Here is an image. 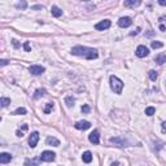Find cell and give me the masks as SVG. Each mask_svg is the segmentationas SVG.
Segmentation results:
<instances>
[{
    "instance_id": "cell-30",
    "label": "cell",
    "mask_w": 166,
    "mask_h": 166,
    "mask_svg": "<svg viewBox=\"0 0 166 166\" xmlns=\"http://www.w3.org/2000/svg\"><path fill=\"white\" fill-rule=\"evenodd\" d=\"M161 130H162V132H166V121L162 122V125H161Z\"/></svg>"
},
{
    "instance_id": "cell-6",
    "label": "cell",
    "mask_w": 166,
    "mask_h": 166,
    "mask_svg": "<svg viewBox=\"0 0 166 166\" xmlns=\"http://www.w3.org/2000/svg\"><path fill=\"white\" fill-rule=\"evenodd\" d=\"M38 141H39V132L38 131L31 132V135L29 136V145H30L31 148H35Z\"/></svg>"
},
{
    "instance_id": "cell-2",
    "label": "cell",
    "mask_w": 166,
    "mask_h": 166,
    "mask_svg": "<svg viewBox=\"0 0 166 166\" xmlns=\"http://www.w3.org/2000/svg\"><path fill=\"white\" fill-rule=\"evenodd\" d=\"M110 88L114 91V93H122V90H123V82L115 75L110 77Z\"/></svg>"
},
{
    "instance_id": "cell-4",
    "label": "cell",
    "mask_w": 166,
    "mask_h": 166,
    "mask_svg": "<svg viewBox=\"0 0 166 166\" xmlns=\"http://www.w3.org/2000/svg\"><path fill=\"white\" fill-rule=\"evenodd\" d=\"M55 158H56V153H53L52 151H44L40 155V160L44 162H52Z\"/></svg>"
},
{
    "instance_id": "cell-9",
    "label": "cell",
    "mask_w": 166,
    "mask_h": 166,
    "mask_svg": "<svg viewBox=\"0 0 166 166\" xmlns=\"http://www.w3.org/2000/svg\"><path fill=\"white\" fill-rule=\"evenodd\" d=\"M88 140H90L92 144H99V143H100V135H99L97 130H93L90 135H88Z\"/></svg>"
},
{
    "instance_id": "cell-3",
    "label": "cell",
    "mask_w": 166,
    "mask_h": 166,
    "mask_svg": "<svg viewBox=\"0 0 166 166\" xmlns=\"http://www.w3.org/2000/svg\"><path fill=\"white\" fill-rule=\"evenodd\" d=\"M110 144H114L115 147H127L130 145V143L123 138V136H117V138H110L109 139Z\"/></svg>"
},
{
    "instance_id": "cell-16",
    "label": "cell",
    "mask_w": 166,
    "mask_h": 166,
    "mask_svg": "<svg viewBox=\"0 0 166 166\" xmlns=\"http://www.w3.org/2000/svg\"><path fill=\"white\" fill-rule=\"evenodd\" d=\"M51 13H52V16H53V17H57V18L62 16V11L59 8V7H56V5H53L51 8Z\"/></svg>"
},
{
    "instance_id": "cell-13",
    "label": "cell",
    "mask_w": 166,
    "mask_h": 166,
    "mask_svg": "<svg viewBox=\"0 0 166 166\" xmlns=\"http://www.w3.org/2000/svg\"><path fill=\"white\" fill-rule=\"evenodd\" d=\"M40 162H42L40 157H37V158H33V160H26L25 166H39Z\"/></svg>"
},
{
    "instance_id": "cell-20",
    "label": "cell",
    "mask_w": 166,
    "mask_h": 166,
    "mask_svg": "<svg viewBox=\"0 0 166 166\" xmlns=\"http://www.w3.org/2000/svg\"><path fill=\"white\" fill-rule=\"evenodd\" d=\"M151 45H152L153 49H157V48H162L163 47V43L160 42V40H153V42L151 43Z\"/></svg>"
},
{
    "instance_id": "cell-29",
    "label": "cell",
    "mask_w": 166,
    "mask_h": 166,
    "mask_svg": "<svg viewBox=\"0 0 166 166\" xmlns=\"http://www.w3.org/2000/svg\"><path fill=\"white\" fill-rule=\"evenodd\" d=\"M23 48H25V51H30V44H29V42H25Z\"/></svg>"
},
{
    "instance_id": "cell-10",
    "label": "cell",
    "mask_w": 166,
    "mask_h": 166,
    "mask_svg": "<svg viewBox=\"0 0 166 166\" xmlns=\"http://www.w3.org/2000/svg\"><path fill=\"white\" fill-rule=\"evenodd\" d=\"M132 25V20L130 17H121L118 20V26L119 27H129Z\"/></svg>"
},
{
    "instance_id": "cell-24",
    "label": "cell",
    "mask_w": 166,
    "mask_h": 166,
    "mask_svg": "<svg viewBox=\"0 0 166 166\" xmlns=\"http://www.w3.org/2000/svg\"><path fill=\"white\" fill-rule=\"evenodd\" d=\"M52 109H53V103H48V104L45 105V108H44V113H45V114H48V113H51Z\"/></svg>"
},
{
    "instance_id": "cell-26",
    "label": "cell",
    "mask_w": 166,
    "mask_h": 166,
    "mask_svg": "<svg viewBox=\"0 0 166 166\" xmlns=\"http://www.w3.org/2000/svg\"><path fill=\"white\" fill-rule=\"evenodd\" d=\"M26 112H27V110H26L25 108H17V109L14 110L13 114H21V115H23V114H26Z\"/></svg>"
},
{
    "instance_id": "cell-25",
    "label": "cell",
    "mask_w": 166,
    "mask_h": 166,
    "mask_svg": "<svg viewBox=\"0 0 166 166\" xmlns=\"http://www.w3.org/2000/svg\"><path fill=\"white\" fill-rule=\"evenodd\" d=\"M44 93H45V90H40V88H39V90L35 91V93H34V99H39L40 96H43Z\"/></svg>"
},
{
    "instance_id": "cell-12",
    "label": "cell",
    "mask_w": 166,
    "mask_h": 166,
    "mask_svg": "<svg viewBox=\"0 0 166 166\" xmlns=\"http://www.w3.org/2000/svg\"><path fill=\"white\" fill-rule=\"evenodd\" d=\"M45 143H47V145H53V147L60 145V140L56 139L55 136H48V138L45 139Z\"/></svg>"
},
{
    "instance_id": "cell-35",
    "label": "cell",
    "mask_w": 166,
    "mask_h": 166,
    "mask_svg": "<svg viewBox=\"0 0 166 166\" xmlns=\"http://www.w3.org/2000/svg\"><path fill=\"white\" fill-rule=\"evenodd\" d=\"M33 8H34V9H40L42 7H40V5H35V7H33Z\"/></svg>"
},
{
    "instance_id": "cell-11",
    "label": "cell",
    "mask_w": 166,
    "mask_h": 166,
    "mask_svg": "<svg viewBox=\"0 0 166 166\" xmlns=\"http://www.w3.org/2000/svg\"><path fill=\"white\" fill-rule=\"evenodd\" d=\"M74 126L77 130H88L91 127V123L88 121H78Z\"/></svg>"
},
{
    "instance_id": "cell-7",
    "label": "cell",
    "mask_w": 166,
    "mask_h": 166,
    "mask_svg": "<svg viewBox=\"0 0 166 166\" xmlns=\"http://www.w3.org/2000/svg\"><path fill=\"white\" fill-rule=\"evenodd\" d=\"M135 55L138 57H140V59H143V57H145V56H148V55H149V49L145 47V45H139V47L136 48Z\"/></svg>"
},
{
    "instance_id": "cell-5",
    "label": "cell",
    "mask_w": 166,
    "mask_h": 166,
    "mask_svg": "<svg viewBox=\"0 0 166 166\" xmlns=\"http://www.w3.org/2000/svg\"><path fill=\"white\" fill-rule=\"evenodd\" d=\"M29 71H30L33 75H40V74H43L45 71V69L42 65H31L30 68H29Z\"/></svg>"
},
{
    "instance_id": "cell-28",
    "label": "cell",
    "mask_w": 166,
    "mask_h": 166,
    "mask_svg": "<svg viewBox=\"0 0 166 166\" xmlns=\"http://www.w3.org/2000/svg\"><path fill=\"white\" fill-rule=\"evenodd\" d=\"M82 112L88 113V112H90V107H88V105H83V107H82Z\"/></svg>"
},
{
    "instance_id": "cell-32",
    "label": "cell",
    "mask_w": 166,
    "mask_h": 166,
    "mask_svg": "<svg viewBox=\"0 0 166 166\" xmlns=\"http://www.w3.org/2000/svg\"><path fill=\"white\" fill-rule=\"evenodd\" d=\"M158 4H160V5H166V0H160Z\"/></svg>"
},
{
    "instance_id": "cell-18",
    "label": "cell",
    "mask_w": 166,
    "mask_h": 166,
    "mask_svg": "<svg viewBox=\"0 0 166 166\" xmlns=\"http://www.w3.org/2000/svg\"><path fill=\"white\" fill-rule=\"evenodd\" d=\"M74 101H75V99H74L73 96H66V97H65V104H66V107H69V108L73 107Z\"/></svg>"
},
{
    "instance_id": "cell-8",
    "label": "cell",
    "mask_w": 166,
    "mask_h": 166,
    "mask_svg": "<svg viewBox=\"0 0 166 166\" xmlns=\"http://www.w3.org/2000/svg\"><path fill=\"white\" fill-rule=\"evenodd\" d=\"M110 25H112L110 20H103V21H100L99 23H96V25H95V29H96V30L103 31V30H107V29H109Z\"/></svg>"
},
{
    "instance_id": "cell-17",
    "label": "cell",
    "mask_w": 166,
    "mask_h": 166,
    "mask_svg": "<svg viewBox=\"0 0 166 166\" xmlns=\"http://www.w3.org/2000/svg\"><path fill=\"white\" fill-rule=\"evenodd\" d=\"M141 4V1L140 0H127V1H125V7H134V8H135V7H138V5H140Z\"/></svg>"
},
{
    "instance_id": "cell-19",
    "label": "cell",
    "mask_w": 166,
    "mask_h": 166,
    "mask_svg": "<svg viewBox=\"0 0 166 166\" xmlns=\"http://www.w3.org/2000/svg\"><path fill=\"white\" fill-rule=\"evenodd\" d=\"M156 62H157V64H160V65L165 64V62H166V55L165 53L158 55V56L156 57Z\"/></svg>"
},
{
    "instance_id": "cell-34",
    "label": "cell",
    "mask_w": 166,
    "mask_h": 166,
    "mask_svg": "<svg viewBox=\"0 0 166 166\" xmlns=\"http://www.w3.org/2000/svg\"><path fill=\"white\" fill-rule=\"evenodd\" d=\"M16 134H17V136H21V138H22V136H23V134H22V132H21V131H17V132H16Z\"/></svg>"
},
{
    "instance_id": "cell-14",
    "label": "cell",
    "mask_w": 166,
    "mask_h": 166,
    "mask_svg": "<svg viewBox=\"0 0 166 166\" xmlns=\"http://www.w3.org/2000/svg\"><path fill=\"white\" fill-rule=\"evenodd\" d=\"M12 161V155L11 153H1L0 155V162L1 163H8V162H11Z\"/></svg>"
},
{
    "instance_id": "cell-33",
    "label": "cell",
    "mask_w": 166,
    "mask_h": 166,
    "mask_svg": "<svg viewBox=\"0 0 166 166\" xmlns=\"http://www.w3.org/2000/svg\"><path fill=\"white\" fill-rule=\"evenodd\" d=\"M13 45L14 47H20V44L17 43V40H13Z\"/></svg>"
},
{
    "instance_id": "cell-15",
    "label": "cell",
    "mask_w": 166,
    "mask_h": 166,
    "mask_svg": "<svg viewBox=\"0 0 166 166\" xmlns=\"http://www.w3.org/2000/svg\"><path fill=\"white\" fill-rule=\"evenodd\" d=\"M82 160H83V162L90 163L91 161H92V153H91L90 151H86V152L82 155Z\"/></svg>"
},
{
    "instance_id": "cell-22",
    "label": "cell",
    "mask_w": 166,
    "mask_h": 166,
    "mask_svg": "<svg viewBox=\"0 0 166 166\" xmlns=\"http://www.w3.org/2000/svg\"><path fill=\"white\" fill-rule=\"evenodd\" d=\"M148 75H149V79H151V81H153V82H155L156 79H157L158 74H157V71H155V70H149Z\"/></svg>"
},
{
    "instance_id": "cell-27",
    "label": "cell",
    "mask_w": 166,
    "mask_h": 166,
    "mask_svg": "<svg viewBox=\"0 0 166 166\" xmlns=\"http://www.w3.org/2000/svg\"><path fill=\"white\" fill-rule=\"evenodd\" d=\"M26 7H27L26 1H22V3H17V4H16V8H18V9H25Z\"/></svg>"
},
{
    "instance_id": "cell-21",
    "label": "cell",
    "mask_w": 166,
    "mask_h": 166,
    "mask_svg": "<svg viewBox=\"0 0 166 166\" xmlns=\"http://www.w3.org/2000/svg\"><path fill=\"white\" fill-rule=\"evenodd\" d=\"M0 104H1V107H3V108L8 107V105L11 104V99H8V97H1V99H0Z\"/></svg>"
},
{
    "instance_id": "cell-1",
    "label": "cell",
    "mask_w": 166,
    "mask_h": 166,
    "mask_svg": "<svg viewBox=\"0 0 166 166\" xmlns=\"http://www.w3.org/2000/svg\"><path fill=\"white\" fill-rule=\"evenodd\" d=\"M71 55H74V56L85 57V59H87V60L97 59V56H99L97 49L88 48V47H83V45H75V47H73V48H71Z\"/></svg>"
},
{
    "instance_id": "cell-23",
    "label": "cell",
    "mask_w": 166,
    "mask_h": 166,
    "mask_svg": "<svg viewBox=\"0 0 166 166\" xmlns=\"http://www.w3.org/2000/svg\"><path fill=\"white\" fill-rule=\"evenodd\" d=\"M156 113V109L153 107H148V108H145V114L147 115H149V117H151V115H153Z\"/></svg>"
},
{
    "instance_id": "cell-31",
    "label": "cell",
    "mask_w": 166,
    "mask_h": 166,
    "mask_svg": "<svg viewBox=\"0 0 166 166\" xmlns=\"http://www.w3.org/2000/svg\"><path fill=\"white\" fill-rule=\"evenodd\" d=\"M7 64H8V61H7V60H1V61H0V66H5Z\"/></svg>"
}]
</instances>
